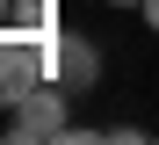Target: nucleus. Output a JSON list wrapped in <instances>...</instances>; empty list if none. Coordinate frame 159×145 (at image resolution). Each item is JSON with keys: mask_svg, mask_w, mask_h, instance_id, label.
I'll list each match as a JSON object with an SVG mask.
<instances>
[{"mask_svg": "<svg viewBox=\"0 0 159 145\" xmlns=\"http://www.w3.org/2000/svg\"><path fill=\"white\" fill-rule=\"evenodd\" d=\"M109 7H138V0H109Z\"/></svg>", "mask_w": 159, "mask_h": 145, "instance_id": "7", "label": "nucleus"}, {"mask_svg": "<svg viewBox=\"0 0 159 145\" xmlns=\"http://www.w3.org/2000/svg\"><path fill=\"white\" fill-rule=\"evenodd\" d=\"M65 102H72V87H58V80H43L36 94H22L7 109V145H58V138H72Z\"/></svg>", "mask_w": 159, "mask_h": 145, "instance_id": "2", "label": "nucleus"}, {"mask_svg": "<svg viewBox=\"0 0 159 145\" xmlns=\"http://www.w3.org/2000/svg\"><path fill=\"white\" fill-rule=\"evenodd\" d=\"M58 36H29L15 22L0 29V109H15L22 94H36L43 80H58Z\"/></svg>", "mask_w": 159, "mask_h": 145, "instance_id": "1", "label": "nucleus"}, {"mask_svg": "<svg viewBox=\"0 0 159 145\" xmlns=\"http://www.w3.org/2000/svg\"><path fill=\"white\" fill-rule=\"evenodd\" d=\"M7 15H15V0H0V29H7Z\"/></svg>", "mask_w": 159, "mask_h": 145, "instance_id": "6", "label": "nucleus"}, {"mask_svg": "<svg viewBox=\"0 0 159 145\" xmlns=\"http://www.w3.org/2000/svg\"><path fill=\"white\" fill-rule=\"evenodd\" d=\"M138 15L152 22V36H159V0H138Z\"/></svg>", "mask_w": 159, "mask_h": 145, "instance_id": "5", "label": "nucleus"}, {"mask_svg": "<svg viewBox=\"0 0 159 145\" xmlns=\"http://www.w3.org/2000/svg\"><path fill=\"white\" fill-rule=\"evenodd\" d=\"M94 80H101V51H94L87 36H58V87L87 94Z\"/></svg>", "mask_w": 159, "mask_h": 145, "instance_id": "3", "label": "nucleus"}, {"mask_svg": "<svg viewBox=\"0 0 159 145\" xmlns=\"http://www.w3.org/2000/svg\"><path fill=\"white\" fill-rule=\"evenodd\" d=\"M15 29H29V36H58V0H15Z\"/></svg>", "mask_w": 159, "mask_h": 145, "instance_id": "4", "label": "nucleus"}]
</instances>
